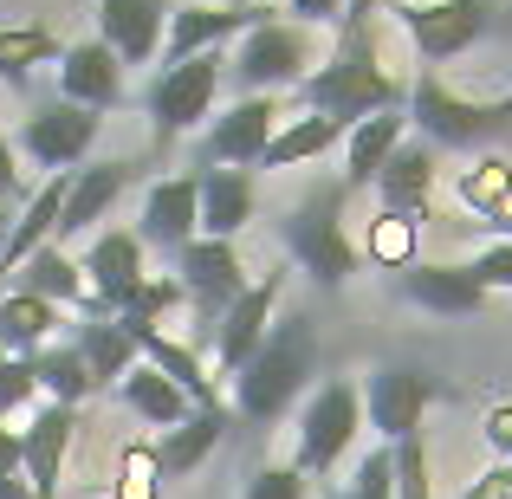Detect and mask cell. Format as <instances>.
Wrapping results in <instances>:
<instances>
[{"mask_svg": "<svg viewBox=\"0 0 512 499\" xmlns=\"http://www.w3.org/2000/svg\"><path fill=\"white\" fill-rule=\"evenodd\" d=\"M299 98H305V111L338 117V124H363V117H376V111H409V91H402V78L383 65L370 20H344L338 26L331 59L299 85Z\"/></svg>", "mask_w": 512, "mask_h": 499, "instance_id": "obj_1", "label": "cell"}, {"mask_svg": "<svg viewBox=\"0 0 512 499\" xmlns=\"http://www.w3.org/2000/svg\"><path fill=\"white\" fill-rule=\"evenodd\" d=\"M318 376V325L305 312H279L266 344L234 370V422L273 428Z\"/></svg>", "mask_w": 512, "mask_h": 499, "instance_id": "obj_2", "label": "cell"}, {"mask_svg": "<svg viewBox=\"0 0 512 499\" xmlns=\"http://www.w3.org/2000/svg\"><path fill=\"white\" fill-rule=\"evenodd\" d=\"M344 201H350V188L325 182V188H312L299 208H286V221H279L286 253L299 260V273H312L325 292H338L344 279L363 266V247L344 234Z\"/></svg>", "mask_w": 512, "mask_h": 499, "instance_id": "obj_3", "label": "cell"}, {"mask_svg": "<svg viewBox=\"0 0 512 499\" xmlns=\"http://www.w3.org/2000/svg\"><path fill=\"white\" fill-rule=\"evenodd\" d=\"M221 78H227V52H195V59H182V65H163V78H156L150 98H143V111H150V150L156 156L214 117Z\"/></svg>", "mask_w": 512, "mask_h": 499, "instance_id": "obj_4", "label": "cell"}, {"mask_svg": "<svg viewBox=\"0 0 512 499\" xmlns=\"http://www.w3.org/2000/svg\"><path fill=\"white\" fill-rule=\"evenodd\" d=\"M389 13H396L402 33L415 39V52H422L428 72L448 65V59H461L467 46H480L493 26H506L500 0H389Z\"/></svg>", "mask_w": 512, "mask_h": 499, "instance_id": "obj_5", "label": "cell"}, {"mask_svg": "<svg viewBox=\"0 0 512 499\" xmlns=\"http://www.w3.org/2000/svg\"><path fill=\"white\" fill-rule=\"evenodd\" d=\"M409 130H422V143H435V150H487V143L506 130V117H500V104H480V98L448 91L422 65V78L409 85Z\"/></svg>", "mask_w": 512, "mask_h": 499, "instance_id": "obj_6", "label": "cell"}, {"mask_svg": "<svg viewBox=\"0 0 512 499\" xmlns=\"http://www.w3.org/2000/svg\"><path fill=\"white\" fill-rule=\"evenodd\" d=\"M357 428H363V389L350 383V376L318 383L299 409V454H292V467H299L305 480H325L331 467L344 461V448L357 441Z\"/></svg>", "mask_w": 512, "mask_h": 499, "instance_id": "obj_7", "label": "cell"}, {"mask_svg": "<svg viewBox=\"0 0 512 499\" xmlns=\"http://www.w3.org/2000/svg\"><path fill=\"white\" fill-rule=\"evenodd\" d=\"M227 72L247 91H279L312 78V26L299 20H260L240 33V52L227 59Z\"/></svg>", "mask_w": 512, "mask_h": 499, "instance_id": "obj_8", "label": "cell"}, {"mask_svg": "<svg viewBox=\"0 0 512 499\" xmlns=\"http://www.w3.org/2000/svg\"><path fill=\"white\" fill-rule=\"evenodd\" d=\"M175 279H182L188 305H195V325L208 331V337H214V325H221L227 305L253 286L247 266H240V247H234V240H208V234H195L182 253H175Z\"/></svg>", "mask_w": 512, "mask_h": 499, "instance_id": "obj_9", "label": "cell"}, {"mask_svg": "<svg viewBox=\"0 0 512 499\" xmlns=\"http://www.w3.org/2000/svg\"><path fill=\"white\" fill-rule=\"evenodd\" d=\"M441 396V383L428 370H409V363H383V370H370V383H363V409H370V428L389 441L402 435H422V415L428 402Z\"/></svg>", "mask_w": 512, "mask_h": 499, "instance_id": "obj_10", "label": "cell"}, {"mask_svg": "<svg viewBox=\"0 0 512 499\" xmlns=\"http://www.w3.org/2000/svg\"><path fill=\"white\" fill-rule=\"evenodd\" d=\"M78 273H85V292H91V312L98 318H117L130 305V292L143 286V240L137 227H111V234L91 240V253L78 260Z\"/></svg>", "mask_w": 512, "mask_h": 499, "instance_id": "obj_11", "label": "cell"}, {"mask_svg": "<svg viewBox=\"0 0 512 499\" xmlns=\"http://www.w3.org/2000/svg\"><path fill=\"white\" fill-rule=\"evenodd\" d=\"M279 130V98L273 91H247L208 124V169H253Z\"/></svg>", "mask_w": 512, "mask_h": 499, "instance_id": "obj_12", "label": "cell"}, {"mask_svg": "<svg viewBox=\"0 0 512 499\" xmlns=\"http://www.w3.org/2000/svg\"><path fill=\"white\" fill-rule=\"evenodd\" d=\"M143 175L137 156H111V163H78L72 169V188H65V208H59V227L52 240H72V234H91L98 221H111V208L124 201V188Z\"/></svg>", "mask_w": 512, "mask_h": 499, "instance_id": "obj_13", "label": "cell"}, {"mask_svg": "<svg viewBox=\"0 0 512 499\" xmlns=\"http://www.w3.org/2000/svg\"><path fill=\"white\" fill-rule=\"evenodd\" d=\"M201 234V182L195 175H169L143 195V214H137V240L143 253H163L175 266V253Z\"/></svg>", "mask_w": 512, "mask_h": 499, "instance_id": "obj_14", "label": "cell"}, {"mask_svg": "<svg viewBox=\"0 0 512 499\" xmlns=\"http://www.w3.org/2000/svg\"><path fill=\"white\" fill-rule=\"evenodd\" d=\"M260 20H273L266 0H234V7H208V0H195V7H175L163 59L182 65V59H195V52H221L227 39H240L247 26H260Z\"/></svg>", "mask_w": 512, "mask_h": 499, "instance_id": "obj_15", "label": "cell"}, {"mask_svg": "<svg viewBox=\"0 0 512 499\" xmlns=\"http://www.w3.org/2000/svg\"><path fill=\"white\" fill-rule=\"evenodd\" d=\"M279 299H286V273H266L221 312V325H214V363H221L227 376L266 344V331H273V318H279Z\"/></svg>", "mask_w": 512, "mask_h": 499, "instance_id": "obj_16", "label": "cell"}, {"mask_svg": "<svg viewBox=\"0 0 512 499\" xmlns=\"http://www.w3.org/2000/svg\"><path fill=\"white\" fill-rule=\"evenodd\" d=\"M91 143H98V111H85V104H46V111H33L26 117V130H20V150L33 156L39 169H78L91 156Z\"/></svg>", "mask_w": 512, "mask_h": 499, "instance_id": "obj_17", "label": "cell"}, {"mask_svg": "<svg viewBox=\"0 0 512 499\" xmlns=\"http://www.w3.org/2000/svg\"><path fill=\"white\" fill-rule=\"evenodd\" d=\"M72 428H78V409L72 402H46L33 422L20 428V480L33 487V499H59V474H65V454H72Z\"/></svg>", "mask_w": 512, "mask_h": 499, "instance_id": "obj_18", "label": "cell"}, {"mask_svg": "<svg viewBox=\"0 0 512 499\" xmlns=\"http://www.w3.org/2000/svg\"><path fill=\"white\" fill-rule=\"evenodd\" d=\"M59 98L85 111H117L124 104V65L104 39H78L59 52Z\"/></svg>", "mask_w": 512, "mask_h": 499, "instance_id": "obj_19", "label": "cell"}, {"mask_svg": "<svg viewBox=\"0 0 512 499\" xmlns=\"http://www.w3.org/2000/svg\"><path fill=\"white\" fill-rule=\"evenodd\" d=\"M169 13V0H98V39L117 52V65H150Z\"/></svg>", "mask_w": 512, "mask_h": 499, "instance_id": "obj_20", "label": "cell"}, {"mask_svg": "<svg viewBox=\"0 0 512 499\" xmlns=\"http://www.w3.org/2000/svg\"><path fill=\"white\" fill-rule=\"evenodd\" d=\"M396 286H402V299H409V305H422V312H435V318H474L480 305H487V292H480V279L467 273V266L415 260V266H402V273H396Z\"/></svg>", "mask_w": 512, "mask_h": 499, "instance_id": "obj_21", "label": "cell"}, {"mask_svg": "<svg viewBox=\"0 0 512 499\" xmlns=\"http://www.w3.org/2000/svg\"><path fill=\"white\" fill-rule=\"evenodd\" d=\"M435 143L422 137H402L396 156L383 163L376 175V201H383L389 214H409V221H428V195H435Z\"/></svg>", "mask_w": 512, "mask_h": 499, "instance_id": "obj_22", "label": "cell"}, {"mask_svg": "<svg viewBox=\"0 0 512 499\" xmlns=\"http://www.w3.org/2000/svg\"><path fill=\"white\" fill-rule=\"evenodd\" d=\"M234 435V409L227 402H208V409H188V422L163 428V441H156V461H163V480H188L201 461H208L221 441Z\"/></svg>", "mask_w": 512, "mask_h": 499, "instance_id": "obj_23", "label": "cell"}, {"mask_svg": "<svg viewBox=\"0 0 512 499\" xmlns=\"http://www.w3.org/2000/svg\"><path fill=\"white\" fill-rule=\"evenodd\" d=\"M65 188H72V169L46 175V182L26 195V208L13 214L7 227V247H0V273H20L39 247H52V227H59V208H65Z\"/></svg>", "mask_w": 512, "mask_h": 499, "instance_id": "obj_24", "label": "cell"}, {"mask_svg": "<svg viewBox=\"0 0 512 499\" xmlns=\"http://www.w3.org/2000/svg\"><path fill=\"white\" fill-rule=\"evenodd\" d=\"M409 137V111H376L363 117V124L344 130V188L357 195V188H376V175L383 163L396 156V143Z\"/></svg>", "mask_w": 512, "mask_h": 499, "instance_id": "obj_25", "label": "cell"}, {"mask_svg": "<svg viewBox=\"0 0 512 499\" xmlns=\"http://www.w3.org/2000/svg\"><path fill=\"white\" fill-rule=\"evenodd\" d=\"M130 337H137V350H143V363H156V370L169 376L175 389H182L195 409H208V402H221L214 396V383H208V370H201V350L195 344H175V337H163L156 325H143V318H117Z\"/></svg>", "mask_w": 512, "mask_h": 499, "instance_id": "obj_26", "label": "cell"}, {"mask_svg": "<svg viewBox=\"0 0 512 499\" xmlns=\"http://www.w3.org/2000/svg\"><path fill=\"white\" fill-rule=\"evenodd\" d=\"M201 182V234L208 240H234L253 221L260 195H253V169H208Z\"/></svg>", "mask_w": 512, "mask_h": 499, "instance_id": "obj_27", "label": "cell"}, {"mask_svg": "<svg viewBox=\"0 0 512 499\" xmlns=\"http://www.w3.org/2000/svg\"><path fill=\"white\" fill-rule=\"evenodd\" d=\"M13 292H33V299H46V305H91V292H85V273H78V260L52 240V247H39L33 260L13 273Z\"/></svg>", "mask_w": 512, "mask_h": 499, "instance_id": "obj_28", "label": "cell"}, {"mask_svg": "<svg viewBox=\"0 0 512 499\" xmlns=\"http://www.w3.org/2000/svg\"><path fill=\"white\" fill-rule=\"evenodd\" d=\"M78 350H85V363H91V376H98V389H111V383H124L130 370L143 363V350H137V337H130L117 318H98L91 312L85 325H78V337H72Z\"/></svg>", "mask_w": 512, "mask_h": 499, "instance_id": "obj_29", "label": "cell"}, {"mask_svg": "<svg viewBox=\"0 0 512 499\" xmlns=\"http://www.w3.org/2000/svg\"><path fill=\"white\" fill-rule=\"evenodd\" d=\"M344 130L338 117H292V124H279L273 130V143H266V156H260V169H299V163H318L325 150H338L344 143Z\"/></svg>", "mask_w": 512, "mask_h": 499, "instance_id": "obj_30", "label": "cell"}, {"mask_svg": "<svg viewBox=\"0 0 512 499\" xmlns=\"http://www.w3.org/2000/svg\"><path fill=\"white\" fill-rule=\"evenodd\" d=\"M117 402H124L130 415H143L150 428H175V422H188V409H195V402H188L156 363H137V370L117 383Z\"/></svg>", "mask_w": 512, "mask_h": 499, "instance_id": "obj_31", "label": "cell"}, {"mask_svg": "<svg viewBox=\"0 0 512 499\" xmlns=\"http://www.w3.org/2000/svg\"><path fill=\"white\" fill-rule=\"evenodd\" d=\"M59 331V305L33 299V292H0V350L7 357H33Z\"/></svg>", "mask_w": 512, "mask_h": 499, "instance_id": "obj_32", "label": "cell"}, {"mask_svg": "<svg viewBox=\"0 0 512 499\" xmlns=\"http://www.w3.org/2000/svg\"><path fill=\"white\" fill-rule=\"evenodd\" d=\"M33 376H39V389H46L52 402H85V396H98V376H91V363H85V350L78 344H39L33 350Z\"/></svg>", "mask_w": 512, "mask_h": 499, "instance_id": "obj_33", "label": "cell"}, {"mask_svg": "<svg viewBox=\"0 0 512 499\" xmlns=\"http://www.w3.org/2000/svg\"><path fill=\"white\" fill-rule=\"evenodd\" d=\"M52 59H59V33H52V26L20 20V26L0 33V78H7L13 91H26L33 85V65H52Z\"/></svg>", "mask_w": 512, "mask_h": 499, "instance_id": "obj_34", "label": "cell"}, {"mask_svg": "<svg viewBox=\"0 0 512 499\" xmlns=\"http://www.w3.org/2000/svg\"><path fill=\"white\" fill-rule=\"evenodd\" d=\"M415 247H422V221H409V214H389L376 208L370 221V240H363V253H370L383 273H402V266H415Z\"/></svg>", "mask_w": 512, "mask_h": 499, "instance_id": "obj_35", "label": "cell"}, {"mask_svg": "<svg viewBox=\"0 0 512 499\" xmlns=\"http://www.w3.org/2000/svg\"><path fill=\"white\" fill-rule=\"evenodd\" d=\"M111 499H163V461H156V441H124Z\"/></svg>", "mask_w": 512, "mask_h": 499, "instance_id": "obj_36", "label": "cell"}, {"mask_svg": "<svg viewBox=\"0 0 512 499\" xmlns=\"http://www.w3.org/2000/svg\"><path fill=\"white\" fill-rule=\"evenodd\" d=\"M461 201L493 221V214L512 201V163H506V156H480V163L461 175Z\"/></svg>", "mask_w": 512, "mask_h": 499, "instance_id": "obj_37", "label": "cell"}, {"mask_svg": "<svg viewBox=\"0 0 512 499\" xmlns=\"http://www.w3.org/2000/svg\"><path fill=\"white\" fill-rule=\"evenodd\" d=\"M175 305H188V292H182V279L175 273H150L137 292H130V305L117 318H143V325H156V318H169Z\"/></svg>", "mask_w": 512, "mask_h": 499, "instance_id": "obj_38", "label": "cell"}, {"mask_svg": "<svg viewBox=\"0 0 512 499\" xmlns=\"http://www.w3.org/2000/svg\"><path fill=\"white\" fill-rule=\"evenodd\" d=\"M389 461H396V499H435V487H428V448H422V435L389 441Z\"/></svg>", "mask_w": 512, "mask_h": 499, "instance_id": "obj_39", "label": "cell"}, {"mask_svg": "<svg viewBox=\"0 0 512 499\" xmlns=\"http://www.w3.org/2000/svg\"><path fill=\"white\" fill-rule=\"evenodd\" d=\"M39 396V376H33V357H0V422H7L13 409H26V402Z\"/></svg>", "mask_w": 512, "mask_h": 499, "instance_id": "obj_40", "label": "cell"}, {"mask_svg": "<svg viewBox=\"0 0 512 499\" xmlns=\"http://www.w3.org/2000/svg\"><path fill=\"white\" fill-rule=\"evenodd\" d=\"M350 499H396V461H389V448H376V454H363V467H357V480L344 487Z\"/></svg>", "mask_w": 512, "mask_h": 499, "instance_id": "obj_41", "label": "cell"}, {"mask_svg": "<svg viewBox=\"0 0 512 499\" xmlns=\"http://www.w3.org/2000/svg\"><path fill=\"white\" fill-rule=\"evenodd\" d=\"M467 273L480 279V292H512V240H493L467 260Z\"/></svg>", "mask_w": 512, "mask_h": 499, "instance_id": "obj_42", "label": "cell"}, {"mask_svg": "<svg viewBox=\"0 0 512 499\" xmlns=\"http://www.w3.org/2000/svg\"><path fill=\"white\" fill-rule=\"evenodd\" d=\"M240 499H305V474L299 467H260V474H247V493Z\"/></svg>", "mask_w": 512, "mask_h": 499, "instance_id": "obj_43", "label": "cell"}, {"mask_svg": "<svg viewBox=\"0 0 512 499\" xmlns=\"http://www.w3.org/2000/svg\"><path fill=\"white\" fill-rule=\"evenodd\" d=\"M480 435H487V448L500 454V461H512V402H493L487 422H480Z\"/></svg>", "mask_w": 512, "mask_h": 499, "instance_id": "obj_44", "label": "cell"}, {"mask_svg": "<svg viewBox=\"0 0 512 499\" xmlns=\"http://www.w3.org/2000/svg\"><path fill=\"white\" fill-rule=\"evenodd\" d=\"M299 26H344V0H286Z\"/></svg>", "mask_w": 512, "mask_h": 499, "instance_id": "obj_45", "label": "cell"}, {"mask_svg": "<svg viewBox=\"0 0 512 499\" xmlns=\"http://www.w3.org/2000/svg\"><path fill=\"white\" fill-rule=\"evenodd\" d=\"M13 195H20V156H13L7 130H0V201H13Z\"/></svg>", "mask_w": 512, "mask_h": 499, "instance_id": "obj_46", "label": "cell"}, {"mask_svg": "<svg viewBox=\"0 0 512 499\" xmlns=\"http://www.w3.org/2000/svg\"><path fill=\"white\" fill-rule=\"evenodd\" d=\"M20 461H26V448H20V435H13L7 422H0V474H20Z\"/></svg>", "mask_w": 512, "mask_h": 499, "instance_id": "obj_47", "label": "cell"}, {"mask_svg": "<svg viewBox=\"0 0 512 499\" xmlns=\"http://www.w3.org/2000/svg\"><path fill=\"white\" fill-rule=\"evenodd\" d=\"M389 0H344V20H376Z\"/></svg>", "mask_w": 512, "mask_h": 499, "instance_id": "obj_48", "label": "cell"}, {"mask_svg": "<svg viewBox=\"0 0 512 499\" xmlns=\"http://www.w3.org/2000/svg\"><path fill=\"white\" fill-rule=\"evenodd\" d=\"M0 247H7V201H0Z\"/></svg>", "mask_w": 512, "mask_h": 499, "instance_id": "obj_49", "label": "cell"}, {"mask_svg": "<svg viewBox=\"0 0 512 499\" xmlns=\"http://www.w3.org/2000/svg\"><path fill=\"white\" fill-rule=\"evenodd\" d=\"M500 117H506V124H512V91H506V98H500Z\"/></svg>", "mask_w": 512, "mask_h": 499, "instance_id": "obj_50", "label": "cell"}, {"mask_svg": "<svg viewBox=\"0 0 512 499\" xmlns=\"http://www.w3.org/2000/svg\"><path fill=\"white\" fill-rule=\"evenodd\" d=\"M325 499H350V493H344V487H325Z\"/></svg>", "mask_w": 512, "mask_h": 499, "instance_id": "obj_51", "label": "cell"}, {"mask_svg": "<svg viewBox=\"0 0 512 499\" xmlns=\"http://www.w3.org/2000/svg\"><path fill=\"white\" fill-rule=\"evenodd\" d=\"M208 7H234V0H208Z\"/></svg>", "mask_w": 512, "mask_h": 499, "instance_id": "obj_52", "label": "cell"}, {"mask_svg": "<svg viewBox=\"0 0 512 499\" xmlns=\"http://www.w3.org/2000/svg\"><path fill=\"white\" fill-rule=\"evenodd\" d=\"M266 7H273V0H266Z\"/></svg>", "mask_w": 512, "mask_h": 499, "instance_id": "obj_53", "label": "cell"}]
</instances>
